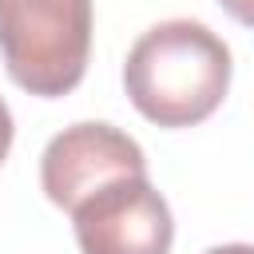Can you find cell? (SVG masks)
Listing matches in <instances>:
<instances>
[{"label":"cell","instance_id":"4","mask_svg":"<svg viewBox=\"0 0 254 254\" xmlns=\"http://www.w3.org/2000/svg\"><path fill=\"white\" fill-rule=\"evenodd\" d=\"M147 175L143 147L111 123H71L48 139L40 155V187L60 210H75L99 187Z\"/></svg>","mask_w":254,"mask_h":254},{"label":"cell","instance_id":"5","mask_svg":"<svg viewBox=\"0 0 254 254\" xmlns=\"http://www.w3.org/2000/svg\"><path fill=\"white\" fill-rule=\"evenodd\" d=\"M12 135H16V127H12V111H8V103L0 99V163H4L8 151H12Z\"/></svg>","mask_w":254,"mask_h":254},{"label":"cell","instance_id":"7","mask_svg":"<svg viewBox=\"0 0 254 254\" xmlns=\"http://www.w3.org/2000/svg\"><path fill=\"white\" fill-rule=\"evenodd\" d=\"M206 254H254L250 242H226V246H210Z\"/></svg>","mask_w":254,"mask_h":254},{"label":"cell","instance_id":"6","mask_svg":"<svg viewBox=\"0 0 254 254\" xmlns=\"http://www.w3.org/2000/svg\"><path fill=\"white\" fill-rule=\"evenodd\" d=\"M222 8H226V16H234L238 24H246V28H254V0H218Z\"/></svg>","mask_w":254,"mask_h":254},{"label":"cell","instance_id":"1","mask_svg":"<svg viewBox=\"0 0 254 254\" xmlns=\"http://www.w3.org/2000/svg\"><path fill=\"white\" fill-rule=\"evenodd\" d=\"M230 71L234 64L222 36L198 20H163L127 52L123 87L155 127H194L226 99Z\"/></svg>","mask_w":254,"mask_h":254},{"label":"cell","instance_id":"2","mask_svg":"<svg viewBox=\"0 0 254 254\" xmlns=\"http://www.w3.org/2000/svg\"><path fill=\"white\" fill-rule=\"evenodd\" d=\"M0 56L40 99L75 91L91 56V0H0Z\"/></svg>","mask_w":254,"mask_h":254},{"label":"cell","instance_id":"3","mask_svg":"<svg viewBox=\"0 0 254 254\" xmlns=\"http://www.w3.org/2000/svg\"><path fill=\"white\" fill-rule=\"evenodd\" d=\"M75 242L83 254H171L175 218L167 198L147 175H127L71 210Z\"/></svg>","mask_w":254,"mask_h":254}]
</instances>
